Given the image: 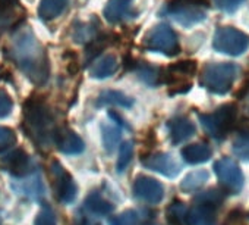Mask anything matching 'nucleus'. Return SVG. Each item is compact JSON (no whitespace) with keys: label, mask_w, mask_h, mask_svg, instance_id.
<instances>
[{"label":"nucleus","mask_w":249,"mask_h":225,"mask_svg":"<svg viewBox=\"0 0 249 225\" xmlns=\"http://www.w3.org/2000/svg\"><path fill=\"white\" fill-rule=\"evenodd\" d=\"M11 56L19 69L36 84L49 78V63L44 49L30 27L17 28L11 40Z\"/></svg>","instance_id":"1"},{"label":"nucleus","mask_w":249,"mask_h":225,"mask_svg":"<svg viewBox=\"0 0 249 225\" xmlns=\"http://www.w3.org/2000/svg\"><path fill=\"white\" fill-rule=\"evenodd\" d=\"M24 130L40 147L54 142L56 128L50 109L40 100H30L24 106Z\"/></svg>","instance_id":"2"},{"label":"nucleus","mask_w":249,"mask_h":225,"mask_svg":"<svg viewBox=\"0 0 249 225\" xmlns=\"http://www.w3.org/2000/svg\"><path fill=\"white\" fill-rule=\"evenodd\" d=\"M240 74V68L231 62H213L204 66L201 84L213 94H227Z\"/></svg>","instance_id":"3"},{"label":"nucleus","mask_w":249,"mask_h":225,"mask_svg":"<svg viewBox=\"0 0 249 225\" xmlns=\"http://www.w3.org/2000/svg\"><path fill=\"white\" fill-rule=\"evenodd\" d=\"M199 123L204 131L214 140L221 142L227 137L236 123V107L231 103L218 106L211 114H201Z\"/></svg>","instance_id":"4"},{"label":"nucleus","mask_w":249,"mask_h":225,"mask_svg":"<svg viewBox=\"0 0 249 225\" xmlns=\"http://www.w3.org/2000/svg\"><path fill=\"white\" fill-rule=\"evenodd\" d=\"M213 49L227 56H242L249 50V36L234 27H218L213 36Z\"/></svg>","instance_id":"5"},{"label":"nucleus","mask_w":249,"mask_h":225,"mask_svg":"<svg viewBox=\"0 0 249 225\" xmlns=\"http://www.w3.org/2000/svg\"><path fill=\"white\" fill-rule=\"evenodd\" d=\"M144 44L148 50L167 56L179 53V39L167 24H157L148 30L144 37Z\"/></svg>","instance_id":"6"},{"label":"nucleus","mask_w":249,"mask_h":225,"mask_svg":"<svg viewBox=\"0 0 249 225\" xmlns=\"http://www.w3.org/2000/svg\"><path fill=\"white\" fill-rule=\"evenodd\" d=\"M214 172L221 187L230 194H239L245 184V177L236 161L231 158H221L214 164Z\"/></svg>","instance_id":"7"},{"label":"nucleus","mask_w":249,"mask_h":225,"mask_svg":"<svg viewBox=\"0 0 249 225\" xmlns=\"http://www.w3.org/2000/svg\"><path fill=\"white\" fill-rule=\"evenodd\" d=\"M169 17L179 24L183 28H192L195 25L202 24L204 21H207L208 18V12L204 6L194 3V2H188V0H183V2H179L176 5H173L169 11Z\"/></svg>","instance_id":"8"},{"label":"nucleus","mask_w":249,"mask_h":225,"mask_svg":"<svg viewBox=\"0 0 249 225\" xmlns=\"http://www.w3.org/2000/svg\"><path fill=\"white\" fill-rule=\"evenodd\" d=\"M134 196L145 203L150 205H157L163 200L164 197V187L160 181H157L153 177L147 175H140L132 187Z\"/></svg>","instance_id":"9"},{"label":"nucleus","mask_w":249,"mask_h":225,"mask_svg":"<svg viewBox=\"0 0 249 225\" xmlns=\"http://www.w3.org/2000/svg\"><path fill=\"white\" fill-rule=\"evenodd\" d=\"M52 172L54 177V191L57 196V200H60L65 205H69L75 200L78 188L73 181V178L63 169V166L59 162L52 164Z\"/></svg>","instance_id":"10"},{"label":"nucleus","mask_w":249,"mask_h":225,"mask_svg":"<svg viewBox=\"0 0 249 225\" xmlns=\"http://www.w3.org/2000/svg\"><path fill=\"white\" fill-rule=\"evenodd\" d=\"M142 165L150 169V171H154V172H159L167 178H175L179 175L182 166L178 162V159L170 155V153H166V152H159V153H154L148 158H144L141 159Z\"/></svg>","instance_id":"11"},{"label":"nucleus","mask_w":249,"mask_h":225,"mask_svg":"<svg viewBox=\"0 0 249 225\" xmlns=\"http://www.w3.org/2000/svg\"><path fill=\"white\" fill-rule=\"evenodd\" d=\"M167 131H169L170 142L175 146H178V144L188 142L191 137H194L196 133V128H195V124L189 118L175 117L167 123Z\"/></svg>","instance_id":"12"},{"label":"nucleus","mask_w":249,"mask_h":225,"mask_svg":"<svg viewBox=\"0 0 249 225\" xmlns=\"http://www.w3.org/2000/svg\"><path fill=\"white\" fill-rule=\"evenodd\" d=\"M119 69V58L114 53H106L98 56L89 66V77L95 80L111 78Z\"/></svg>","instance_id":"13"},{"label":"nucleus","mask_w":249,"mask_h":225,"mask_svg":"<svg viewBox=\"0 0 249 225\" xmlns=\"http://www.w3.org/2000/svg\"><path fill=\"white\" fill-rule=\"evenodd\" d=\"M54 142L57 149L65 155H79L85 149L82 139L69 128L57 130L54 136Z\"/></svg>","instance_id":"14"},{"label":"nucleus","mask_w":249,"mask_h":225,"mask_svg":"<svg viewBox=\"0 0 249 225\" xmlns=\"http://www.w3.org/2000/svg\"><path fill=\"white\" fill-rule=\"evenodd\" d=\"M134 0H107L103 8V17L110 24H119L120 21L129 18L132 12Z\"/></svg>","instance_id":"15"},{"label":"nucleus","mask_w":249,"mask_h":225,"mask_svg":"<svg viewBox=\"0 0 249 225\" xmlns=\"http://www.w3.org/2000/svg\"><path fill=\"white\" fill-rule=\"evenodd\" d=\"M215 206L195 202V205L188 209L186 225H215Z\"/></svg>","instance_id":"16"},{"label":"nucleus","mask_w":249,"mask_h":225,"mask_svg":"<svg viewBox=\"0 0 249 225\" xmlns=\"http://www.w3.org/2000/svg\"><path fill=\"white\" fill-rule=\"evenodd\" d=\"M3 166L9 171L14 177L21 178L28 175L30 171V158L22 149H15L8 156L3 158Z\"/></svg>","instance_id":"17"},{"label":"nucleus","mask_w":249,"mask_h":225,"mask_svg":"<svg viewBox=\"0 0 249 225\" xmlns=\"http://www.w3.org/2000/svg\"><path fill=\"white\" fill-rule=\"evenodd\" d=\"M97 106H100V107L101 106H116V107L129 109L134 106V99L131 96H128L126 93L120 91V90L107 88L98 94Z\"/></svg>","instance_id":"18"},{"label":"nucleus","mask_w":249,"mask_h":225,"mask_svg":"<svg viewBox=\"0 0 249 225\" xmlns=\"http://www.w3.org/2000/svg\"><path fill=\"white\" fill-rule=\"evenodd\" d=\"M185 162L191 165H199L208 162L213 158V149L207 143H194L188 144L180 152Z\"/></svg>","instance_id":"19"},{"label":"nucleus","mask_w":249,"mask_h":225,"mask_svg":"<svg viewBox=\"0 0 249 225\" xmlns=\"http://www.w3.org/2000/svg\"><path fill=\"white\" fill-rule=\"evenodd\" d=\"M12 187H14L19 194L27 196V197H30V199H36V200H37V199H40V197L44 196V184H43L40 175H37V174L30 175V177L25 175V178H24L22 181H19V183L15 184V185L12 184Z\"/></svg>","instance_id":"20"},{"label":"nucleus","mask_w":249,"mask_h":225,"mask_svg":"<svg viewBox=\"0 0 249 225\" xmlns=\"http://www.w3.org/2000/svg\"><path fill=\"white\" fill-rule=\"evenodd\" d=\"M71 5V0H40L38 15L41 20L52 21L62 17Z\"/></svg>","instance_id":"21"},{"label":"nucleus","mask_w":249,"mask_h":225,"mask_svg":"<svg viewBox=\"0 0 249 225\" xmlns=\"http://www.w3.org/2000/svg\"><path fill=\"white\" fill-rule=\"evenodd\" d=\"M111 118V117H110ZM113 120V118H111ZM114 121V120H113ZM122 125H119L116 121L114 123H104L101 124V142H103V147L104 150L111 155L114 152V149L117 147L120 137H122Z\"/></svg>","instance_id":"22"},{"label":"nucleus","mask_w":249,"mask_h":225,"mask_svg":"<svg viewBox=\"0 0 249 225\" xmlns=\"http://www.w3.org/2000/svg\"><path fill=\"white\" fill-rule=\"evenodd\" d=\"M208 180H210V172L207 169H196L186 174L180 181L179 187L183 193H194L198 191L204 184H207Z\"/></svg>","instance_id":"23"},{"label":"nucleus","mask_w":249,"mask_h":225,"mask_svg":"<svg viewBox=\"0 0 249 225\" xmlns=\"http://www.w3.org/2000/svg\"><path fill=\"white\" fill-rule=\"evenodd\" d=\"M97 39V28L94 22H78L72 30V40L78 44L94 43Z\"/></svg>","instance_id":"24"},{"label":"nucleus","mask_w":249,"mask_h":225,"mask_svg":"<svg viewBox=\"0 0 249 225\" xmlns=\"http://www.w3.org/2000/svg\"><path fill=\"white\" fill-rule=\"evenodd\" d=\"M85 207L88 209V210H91L92 213H95V215H108L113 209H114V206L110 203V202H107L100 193H97V191H94V193H91L87 199H85Z\"/></svg>","instance_id":"25"},{"label":"nucleus","mask_w":249,"mask_h":225,"mask_svg":"<svg viewBox=\"0 0 249 225\" xmlns=\"http://www.w3.org/2000/svg\"><path fill=\"white\" fill-rule=\"evenodd\" d=\"M231 152L236 158L249 162V130H243L236 134L231 143Z\"/></svg>","instance_id":"26"},{"label":"nucleus","mask_w":249,"mask_h":225,"mask_svg":"<svg viewBox=\"0 0 249 225\" xmlns=\"http://www.w3.org/2000/svg\"><path fill=\"white\" fill-rule=\"evenodd\" d=\"M186 213L188 207L180 202H175L167 207V219L172 225H186Z\"/></svg>","instance_id":"27"},{"label":"nucleus","mask_w":249,"mask_h":225,"mask_svg":"<svg viewBox=\"0 0 249 225\" xmlns=\"http://www.w3.org/2000/svg\"><path fill=\"white\" fill-rule=\"evenodd\" d=\"M132 156H134V144L131 142H124L120 149H119V158H117V162H116V171L117 172H123L126 169L132 161Z\"/></svg>","instance_id":"28"},{"label":"nucleus","mask_w":249,"mask_h":225,"mask_svg":"<svg viewBox=\"0 0 249 225\" xmlns=\"http://www.w3.org/2000/svg\"><path fill=\"white\" fill-rule=\"evenodd\" d=\"M195 202L207 203V205L215 206V207L218 209V207L223 205V202H224V194H223L221 190H218V188H210V190H207V191L199 193V194L195 197Z\"/></svg>","instance_id":"29"},{"label":"nucleus","mask_w":249,"mask_h":225,"mask_svg":"<svg viewBox=\"0 0 249 225\" xmlns=\"http://www.w3.org/2000/svg\"><path fill=\"white\" fill-rule=\"evenodd\" d=\"M137 77L144 82V84H157V81L160 80V71L159 68L156 66H151V65H140L137 68Z\"/></svg>","instance_id":"30"},{"label":"nucleus","mask_w":249,"mask_h":225,"mask_svg":"<svg viewBox=\"0 0 249 225\" xmlns=\"http://www.w3.org/2000/svg\"><path fill=\"white\" fill-rule=\"evenodd\" d=\"M248 0H213L214 6L223 12V14H234L236 11H239V8L242 5H245Z\"/></svg>","instance_id":"31"},{"label":"nucleus","mask_w":249,"mask_h":225,"mask_svg":"<svg viewBox=\"0 0 249 225\" xmlns=\"http://www.w3.org/2000/svg\"><path fill=\"white\" fill-rule=\"evenodd\" d=\"M12 110H14V102L11 94L5 88H0V120L11 117Z\"/></svg>","instance_id":"32"},{"label":"nucleus","mask_w":249,"mask_h":225,"mask_svg":"<svg viewBox=\"0 0 249 225\" xmlns=\"http://www.w3.org/2000/svg\"><path fill=\"white\" fill-rule=\"evenodd\" d=\"M34 225H57L53 209L49 206H43L34 219Z\"/></svg>","instance_id":"33"},{"label":"nucleus","mask_w":249,"mask_h":225,"mask_svg":"<svg viewBox=\"0 0 249 225\" xmlns=\"http://www.w3.org/2000/svg\"><path fill=\"white\" fill-rule=\"evenodd\" d=\"M15 142H17V136H15L14 130H11L9 127L0 125V153L12 147L15 144Z\"/></svg>","instance_id":"34"},{"label":"nucleus","mask_w":249,"mask_h":225,"mask_svg":"<svg viewBox=\"0 0 249 225\" xmlns=\"http://www.w3.org/2000/svg\"><path fill=\"white\" fill-rule=\"evenodd\" d=\"M140 221V216L135 210H124L114 219H111L110 225H137Z\"/></svg>","instance_id":"35"},{"label":"nucleus","mask_w":249,"mask_h":225,"mask_svg":"<svg viewBox=\"0 0 249 225\" xmlns=\"http://www.w3.org/2000/svg\"><path fill=\"white\" fill-rule=\"evenodd\" d=\"M243 110H245V114L249 117V90L243 96Z\"/></svg>","instance_id":"36"},{"label":"nucleus","mask_w":249,"mask_h":225,"mask_svg":"<svg viewBox=\"0 0 249 225\" xmlns=\"http://www.w3.org/2000/svg\"><path fill=\"white\" fill-rule=\"evenodd\" d=\"M76 225H100V224H95V222H92V221L84 218V219H79V222H78Z\"/></svg>","instance_id":"37"}]
</instances>
